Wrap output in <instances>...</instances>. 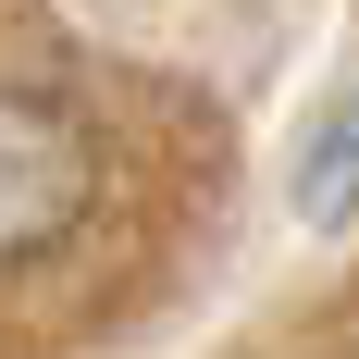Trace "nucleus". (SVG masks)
<instances>
[{"mask_svg":"<svg viewBox=\"0 0 359 359\" xmlns=\"http://www.w3.org/2000/svg\"><path fill=\"white\" fill-rule=\"evenodd\" d=\"M100 211V124L50 87H0V273H25Z\"/></svg>","mask_w":359,"mask_h":359,"instance_id":"obj_1","label":"nucleus"},{"mask_svg":"<svg viewBox=\"0 0 359 359\" xmlns=\"http://www.w3.org/2000/svg\"><path fill=\"white\" fill-rule=\"evenodd\" d=\"M310 161H323L310 174V223H347L359 211V111H334L323 137H310Z\"/></svg>","mask_w":359,"mask_h":359,"instance_id":"obj_2","label":"nucleus"}]
</instances>
